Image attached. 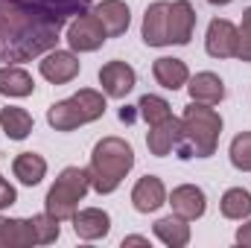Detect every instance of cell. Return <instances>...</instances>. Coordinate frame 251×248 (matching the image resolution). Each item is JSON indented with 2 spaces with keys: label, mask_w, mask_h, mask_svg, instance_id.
I'll list each match as a JSON object with an SVG mask.
<instances>
[{
  "label": "cell",
  "mask_w": 251,
  "mask_h": 248,
  "mask_svg": "<svg viewBox=\"0 0 251 248\" xmlns=\"http://www.w3.org/2000/svg\"><path fill=\"white\" fill-rule=\"evenodd\" d=\"M196 29V9L190 0H173L170 3V18H167V32H170V44H190Z\"/></svg>",
  "instance_id": "cell-13"
},
{
  "label": "cell",
  "mask_w": 251,
  "mask_h": 248,
  "mask_svg": "<svg viewBox=\"0 0 251 248\" xmlns=\"http://www.w3.org/2000/svg\"><path fill=\"white\" fill-rule=\"evenodd\" d=\"M70 222H73L76 237H79V240H88V243L102 240V237H108V231H111V216H108L102 207H85V210H76Z\"/></svg>",
  "instance_id": "cell-14"
},
{
  "label": "cell",
  "mask_w": 251,
  "mask_h": 248,
  "mask_svg": "<svg viewBox=\"0 0 251 248\" xmlns=\"http://www.w3.org/2000/svg\"><path fill=\"white\" fill-rule=\"evenodd\" d=\"M237 243L246 246V248H251V222H246V225L237 228Z\"/></svg>",
  "instance_id": "cell-30"
},
{
  "label": "cell",
  "mask_w": 251,
  "mask_h": 248,
  "mask_svg": "<svg viewBox=\"0 0 251 248\" xmlns=\"http://www.w3.org/2000/svg\"><path fill=\"white\" fill-rule=\"evenodd\" d=\"M0 125H3L9 140H26L35 123H32V114L26 108L6 105V108H0Z\"/></svg>",
  "instance_id": "cell-23"
},
{
  "label": "cell",
  "mask_w": 251,
  "mask_h": 248,
  "mask_svg": "<svg viewBox=\"0 0 251 248\" xmlns=\"http://www.w3.org/2000/svg\"><path fill=\"white\" fill-rule=\"evenodd\" d=\"M91 190V173L82 167H64L53 187L47 190L44 198V210L50 216H56L59 222L73 219V213L79 210V201L85 198V193Z\"/></svg>",
  "instance_id": "cell-5"
},
{
  "label": "cell",
  "mask_w": 251,
  "mask_h": 248,
  "mask_svg": "<svg viewBox=\"0 0 251 248\" xmlns=\"http://www.w3.org/2000/svg\"><path fill=\"white\" fill-rule=\"evenodd\" d=\"M210 6H228V3H234V0H207Z\"/></svg>",
  "instance_id": "cell-32"
},
{
  "label": "cell",
  "mask_w": 251,
  "mask_h": 248,
  "mask_svg": "<svg viewBox=\"0 0 251 248\" xmlns=\"http://www.w3.org/2000/svg\"><path fill=\"white\" fill-rule=\"evenodd\" d=\"M240 29V44H237V59L240 62L251 64V6L243 12V24L237 26Z\"/></svg>",
  "instance_id": "cell-28"
},
{
  "label": "cell",
  "mask_w": 251,
  "mask_h": 248,
  "mask_svg": "<svg viewBox=\"0 0 251 248\" xmlns=\"http://www.w3.org/2000/svg\"><path fill=\"white\" fill-rule=\"evenodd\" d=\"M128 246H149V240L134 234V237H126V240H123V248H128Z\"/></svg>",
  "instance_id": "cell-31"
},
{
  "label": "cell",
  "mask_w": 251,
  "mask_h": 248,
  "mask_svg": "<svg viewBox=\"0 0 251 248\" xmlns=\"http://www.w3.org/2000/svg\"><path fill=\"white\" fill-rule=\"evenodd\" d=\"M187 91L193 102H204V105H219L225 99V82L210 70H201V73L190 76Z\"/></svg>",
  "instance_id": "cell-17"
},
{
  "label": "cell",
  "mask_w": 251,
  "mask_h": 248,
  "mask_svg": "<svg viewBox=\"0 0 251 248\" xmlns=\"http://www.w3.org/2000/svg\"><path fill=\"white\" fill-rule=\"evenodd\" d=\"M152 76H155V82L161 88L178 91V88H187L190 70H187V64L181 62V59H176V56H161L152 64Z\"/></svg>",
  "instance_id": "cell-20"
},
{
  "label": "cell",
  "mask_w": 251,
  "mask_h": 248,
  "mask_svg": "<svg viewBox=\"0 0 251 248\" xmlns=\"http://www.w3.org/2000/svg\"><path fill=\"white\" fill-rule=\"evenodd\" d=\"M222 134V117L213 105L193 102L181 114V134L176 143V158L190 161V158H210L219 146Z\"/></svg>",
  "instance_id": "cell-2"
},
{
  "label": "cell",
  "mask_w": 251,
  "mask_h": 248,
  "mask_svg": "<svg viewBox=\"0 0 251 248\" xmlns=\"http://www.w3.org/2000/svg\"><path fill=\"white\" fill-rule=\"evenodd\" d=\"M105 94L94 91V88H82L76 91L70 99H59L47 108V123L56 131H73L79 125H88L100 120L105 114Z\"/></svg>",
  "instance_id": "cell-4"
},
{
  "label": "cell",
  "mask_w": 251,
  "mask_h": 248,
  "mask_svg": "<svg viewBox=\"0 0 251 248\" xmlns=\"http://www.w3.org/2000/svg\"><path fill=\"white\" fill-rule=\"evenodd\" d=\"M12 173H15V178L24 187H35V184H41L44 175H47V161L38 152H21L12 161Z\"/></svg>",
  "instance_id": "cell-22"
},
{
  "label": "cell",
  "mask_w": 251,
  "mask_h": 248,
  "mask_svg": "<svg viewBox=\"0 0 251 248\" xmlns=\"http://www.w3.org/2000/svg\"><path fill=\"white\" fill-rule=\"evenodd\" d=\"M0 94L9 99H24V97L35 94V82L21 64H3L0 67Z\"/></svg>",
  "instance_id": "cell-19"
},
{
  "label": "cell",
  "mask_w": 251,
  "mask_h": 248,
  "mask_svg": "<svg viewBox=\"0 0 251 248\" xmlns=\"http://www.w3.org/2000/svg\"><path fill=\"white\" fill-rule=\"evenodd\" d=\"M228 155H231L234 170H240V173H251V131H240V134L231 140Z\"/></svg>",
  "instance_id": "cell-27"
},
{
  "label": "cell",
  "mask_w": 251,
  "mask_h": 248,
  "mask_svg": "<svg viewBox=\"0 0 251 248\" xmlns=\"http://www.w3.org/2000/svg\"><path fill=\"white\" fill-rule=\"evenodd\" d=\"M167 18H170V3L167 0H155L146 6L143 12V44L146 47H170V32H167Z\"/></svg>",
  "instance_id": "cell-10"
},
{
  "label": "cell",
  "mask_w": 251,
  "mask_h": 248,
  "mask_svg": "<svg viewBox=\"0 0 251 248\" xmlns=\"http://www.w3.org/2000/svg\"><path fill=\"white\" fill-rule=\"evenodd\" d=\"M219 210L225 219L231 222H243L251 216V193L246 187H231L225 190V196L219 198Z\"/></svg>",
  "instance_id": "cell-24"
},
{
  "label": "cell",
  "mask_w": 251,
  "mask_h": 248,
  "mask_svg": "<svg viewBox=\"0 0 251 248\" xmlns=\"http://www.w3.org/2000/svg\"><path fill=\"white\" fill-rule=\"evenodd\" d=\"M15 201H18V190L9 184V181H3V184H0V210L12 207Z\"/></svg>",
  "instance_id": "cell-29"
},
{
  "label": "cell",
  "mask_w": 251,
  "mask_h": 248,
  "mask_svg": "<svg viewBox=\"0 0 251 248\" xmlns=\"http://www.w3.org/2000/svg\"><path fill=\"white\" fill-rule=\"evenodd\" d=\"M29 219H32V231H35V243H38V246H50V243L59 240V234H62V222H59L56 216H50V213L44 210V213L29 216Z\"/></svg>",
  "instance_id": "cell-26"
},
{
  "label": "cell",
  "mask_w": 251,
  "mask_h": 248,
  "mask_svg": "<svg viewBox=\"0 0 251 248\" xmlns=\"http://www.w3.org/2000/svg\"><path fill=\"white\" fill-rule=\"evenodd\" d=\"M178 134H181V117H167L161 123L149 125V134H146V146L155 158H167L170 152H176V143H178Z\"/></svg>",
  "instance_id": "cell-15"
},
{
  "label": "cell",
  "mask_w": 251,
  "mask_h": 248,
  "mask_svg": "<svg viewBox=\"0 0 251 248\" xmlns=\"http://www.w3.org/2000/svg\"><path fill=\"white\" fill-rule=\"evenodd\" d=\"M237 44H240V29L228 18H213L207 24L204 35V50L210 59H237Z\"/></svg>",
  "instance_id": "cell-7"
},
{
  "label": "cell",
  "mask_w": 251,
  "mask_h": 248,
  "mask_svg": "<svg viewBox=\"0 0 251 248\" xmlns=\"http://www.w3.org/2000/svg\"><path fill=\"white\" fill-rule=\"evenodd\" d=\"M100 85H102V94L105 97L126 99L134 91V85H137V73H134V67L128 62L114 59V62H105L100 67Z\"/></svg>",
  "instance_id": "cell-9"
},
{
  "label": "cell",
  "mask_w": 251,
  "mask_h": 248,
  "mask_svg": "<svg viewBox=\"0 0 251 248\" xmlns=\"http://www.w3.org/2000/svg\"><path fill=\"white\" fill-rule=\"evenodd\" d=\"M167 204V187L158 175H143L131 187V207L137 213H155Z\"/></svg>",
  "instance_id": "cell-12"
},
{
  "label": "cell",
  "mask_w": 251,
  "mask_h": 248,
  "mask_svg": "<svg viewBox=\"0 0 251 248\" xmlns=\"http://www.w3.org/2000/svg\"><path fill=\"white\" fill-rule=\"evenodd\" d=\"M35 243V231H32V219H12V216H0V248H32Z\"/></svg>",
  "instance_id": "cell-18"
},
{
  "label": "cell",
  "mask_w": 251,
  "mask_h": 248,
  "mask_svg": "<svg viewBox=\"0 0 251 248\" xmlns=\"http://www.w3.org/2000/svg\"><path fill=\"white\" fill-rule=\"evenodd\" d=\"M64 38H67V44H70L73 53H94V50H100L108 41V32L100 24V18L94 15V9H88V12L76 15L67 24V35Z\"/></svg>",
  "instance_id": "cell-6"
},
{
  "label": "cell",
  "mask_w": 251,
  "mask_h": 248,
  "mask_svg": "<svg viewBox=\"0 0 251 248\" xmlns=\"http://www.w3.org/2000/svg\"><path fill=\"white\" fill-rule=\"evenodd\" d=\"M137 114H140V120L146 125H155V123H161V120H167V117L173 114V108H170V102H167L164 97H158V94H143L140 102H137Z\"/></svg>",
  "instance_id": "cell-25"
},
{
  "label": "cell",
  "mask_w": 251,
  "mask_h": 248,
  "mask_svg": "<svg viewBox=\"0 0 251 248\" xmlns=\"http://www.w3.org/2000/svg\"><path fill=\"white\" fill-rule=\"evenodd\" d=\"M94 15L100 18V24L105 26L108 38H120L126 35L128 24H131V9L126 0H102L94 6Z\"/></svg>",
  "instance_id": "cell-16"
},
{
  "label": "cell",
  "mask_w": 251,
  "mask_h": 248,
  "mask_svg": "<svg viewBox=\"0 0 251 248\" xmlns=\"http://www.w3.org/2000/svg\"><path fill=\"white\" fill-rule=\"evenodd\" d=\"M134 167V149L131 143H126L123 137H102L97 140L94 152H91V190H97L100 196L114 193L123 184V178Z\"/></svg>",
  "instance_id": "cell-3"
},
{
  "label": "cell",
  "mask_w": 251,
  "mask_h": 248,
  "mask_svg": "<svg viewBox=\"0 0 251 248\" xmlns=\"http://www.w3.org/2000/svg\"><path fill=\"white\" fill-rule=\"evenodd\" d=\"M79 70H82L79 56L73 50H59V47L50 50V53H44L41 62H38V73L50 85H67V82H73L79 76Z\"/></svg>",
  "instance_id": "cell-8"
},
{
  "label": "cell",
  "mask_w": 251,
  "mask_h": 248,
  "mask_svg": "<svg viewBox=\"0 0 251 248\" xmlns=\"http://www.w3.org/2000/svg\"><path fill=\"white\" fill-rule=\"evenodd\" d=\"M167 204H173V213H178L181 219L196 222V219H201L204 210H207V196H204L201 187L181 184L170 193V201H167Z\"/></svg>",
  "instance_id": "cell-11"
},
{
  "label": "cell",
  "mask_w": 251,
  "mask_h": 248,
  "mask_svg": "<svg viewBox=\"0 0 251 248\" xmlns=\"http://www.w3.org/2000/svg\"><path fill=\"white\" fill-rule=\"evenodd\" d=\"M0 184H3V175H0Z\"/></svg>",
  "instance_id": "cell-33"
},
{
  "label": "cell",
  "mask_w": 251,
  "mask_h": 248,
  "mask_svg": "<svg viewBox=\"0 0 251 248\" xmlns=\"http://www.w3.org/2000/svg\"><path fill=\"white\" fill-rule=\"evenodd\" d=\"M152 234L167 248H184L190 243V222L181 219L178 213H170V216H161L152 225Z\"/></svg>",
  "instance_id": "cell-21"
},
{
  "label": "cell",
  "mask_w": 251,
  "mask_h": 248,
  "mask_svg": "<svg viewBox=\"0 0 251 248\" xmlns=\"http://www.w3.org/2000/svg\"><path fill=\"white\" fill-rule=\"evenodd\" d=\"M91 0H0V62H32L56 50L62 29Z\"/></svg>",
  "instance_id": "cell-1"
}]
</instances>
